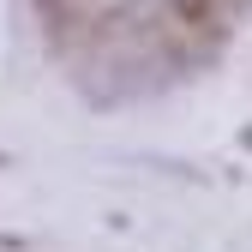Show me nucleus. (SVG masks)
Masks as SVG:
<instances>
[{
	"label": "nucleus",
	"mask_w": 252,
	"mask_h": 252,
	"mask_svg": "<svg viewBox=\"0 0 252 252\" xmlns=\"http://www.w3.org/2000/svg\"><path fill=\"white\" fill-rule=\"evenodd\" d=\"M240 0H162V48L180 54V66H192L204 54H222V42L234 36Z\"/></svg>",
	"instance_id": "nucleus-1"
}]
</instances>
